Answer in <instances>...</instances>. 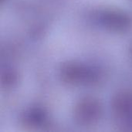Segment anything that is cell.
Returning <instances> with one entry per match:
<instances>
[{"label":"cell","mask_w":132,"mask_h":132,"mask_svg":"<svg viewBox=\"0 0 132 132\" xmlns=\"http://www.w3.org/2000/svg\"><path fill=\"white\" fill-rule=\"evenodd\" d=\"M60 77L63 82L75 86L85 84L96 77L92 70L76 62L63 64L60 70Z\"/></svg>","instance_id":"obj_1"},{"label":"cell","mask_w":132,"mask_h":132,"mask_svg":"<svg viewBox=\"0 0 132 132\" xmlns=\"http://www.w3.org/2000/svg\"><path fill=\"white\" fill-rule=\"evenodd\" d=\"M101 103L92 97L80 101L74 108V118L80 125H92L98 121L101 115Z\"/></svg>","instance_id":"obj_2"},{"label":"cell","mask_w":132,"mask_h":132,"mask_svg":"<svg viewBox=\"0 0 132 132\" xmlns=\"http://www.w3.org/2000/svg\"><path fill=\"white\" fill-rule=\"evenodd\" d=\"M99 22L114 31H125L132 26V18L128 14L116 10H105L98 15Z\"/></svg>","instance_id":"obj_3"},{"label":"cell","mask_w":132,"mask_h":132,"mask_svg":"<svg viewBox=\"0 0 132 132\" xmlns=\"http://www.w3.org/2000/svg\"><path fill=\"white\" fill-rule=\"evenodd\" d=\"M112 107L118 116H130L132 114V94L127 92L118 94L113 99Z\"/></svg>","instance_id":"obj_4"},{"label":"cell","mask_w":132,"mask_h":132,"mask_svg":"<svg viewBox=\"0 0 132 132\" xmlns=\"http://www.w3.org/2000/svg\"><path fill=\"white\" fill-rule=\"evenodd\" d=\"M46 121V114L40 109H32L26 114L24 121L32 126H39Z\"/></svg>","instance_id":"obj_5"},{"label":"cell","mask_w":132,"mask_h":132,"mask_svg":"<svg viewBox=\"0 0 132 132\" xmlns=\"http://www.w3.org/2000/svg\"><path fill=\"white\" fill-rule=\"evenodd\" d=\"M16 80V76L13 73V72L9 71L5 72V75L2 76V82L3 84H5L6 86L11 85L12 84L15 83Z\"/></svg>","instance_id":"obj_6"},{"label":"cell","mask_w":132,"mask_h":132,"mask_svg":"<svg viewBox=\"0 0 132 132\" xmlns=\"http://www.w3.org/2000/svg\"><path fill=\"white\" fill-rule=\"evenodd\" d=\"M131 53H132V49H131Z\"/></svg>","instance_id":"obj_7"},{"label":"cell","mask_w":132,"mask_h":132,"mask_svg":"<svg viewBox=\"0 0 132 132\" xmlns=\"http://www.w3.org/2000/svg\"><path fill=\"white\" fill-rule=\"evenodd\" d=\"M131 2H132V0H131Z\"/></svg>","instance_id":"obj_8"}]
</instances>
